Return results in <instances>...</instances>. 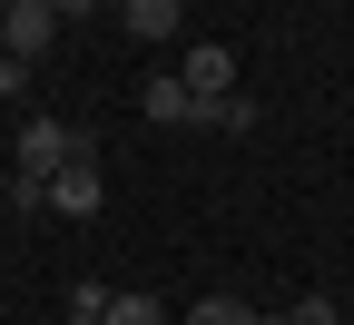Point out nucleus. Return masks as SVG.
Listing matches in <instances>:
<instances>
[{
  "label": "nucleus",
  "instance_id": "obj_1",
  "mask_svg": "<svg viewBox=\"0 0 354 325\" xmlns=\"http://www.w3.org/2000/svg\"><path fill=\"white\" fill-rule=\"evenodd\" d=\"M79 158V128L69 118H20V148H10V177H59Z\"/></svg>",
  "mask_w": 354,
  "mask_h": 325
},
{
  "label": "nucleus",
  "instance_id": "obj_2",
  "mask_svg": "<svg viewBox=\"0 0 354 325\" xmlns=\"http://www.w3.org/2000/svg\"><path fill=\"white\" fill-rule=\"evenodd\" d=\"M177 89H187V99H227L236 89V50L227 39H197V50L177 60Z\"/></svg>",
  "mask_w": 354,
  "mask_h": 325
},
{
  "label": "nucleus",
  "instance_id": "obj_3",
  "mask_svg": "<svg viewBox=\"0 0 354 325\" xmlns=\"http://www.w3.org/2000/svg\"><path fill=\"white\" fill-rule=\"evenodd\" d=\"M50 207H59V217H99V207H109V177H99V158H88V148L50 177Z\"/></svg>",
  "mask_w": 354,
  "mask_h": 325
},
{
  "label": "nucleus",
  "instance_id": "obj_4",
  "mask_svg": "<svg viewBox=\"0 0 354 325\" xmlns=\"http://www.w3.org/2000/svg\"><path fill=\"white\" fill-rule=\"evenodd\" d=\"M50 39H59V20L39 10V0H20V10H0V50H10V60H39Z\"/></svg>",
  "mask_w": 354,
  "mask_h": 325
},
{
  "label": "nucleus",
  "instance_id": "obj_5",
  "mask_svg": "<svg viewBox=\"0 0 354 325\" xmlns=\"http://www.w3.org/2000/svg\"><path fill=\"white\" fill-rule=\"evenodd\" d=\"M128 39H177V20H187V0H118Z\"/></svg>",
  "mask_w": 354,
  "mask_h": 325
},
{
  "label": "nucleus",
  "instance_id": "obj_6",
  "mask_svg": "<svg viewBox=\"0 0 354 325\" xmlns=\"http://www.w3.org/2000/svg\"><path fill=\"white\" fill-rule=\"evenodd\" d=\"M138 109H148L158 128H197V99H187L177 79H148V89H138Z\"/></svg>",
  "mask_w": 354,
  "mask_h": 325
},
{
  "label": "nucleus",
  "instance_id": "obj_7",
  "mask_svg": "<svg viewBox=\"0 0 354 325\" xmlns=\"http://www.w3.org/2000/svg\"><path fill=\"white\" fill-rule=\"evenodd\" d=\"M177 325H276V315H256L246 296H197L187 315H177Z\"/></svg>",
  "mask_w": 354,
  "mask_h": 325
},
{
  "label": "nucleus",
  "instance_id": "obj_8",
  "mask_svg": "<svg viewBox=\"0 0 354 325\" xmlns=\"http://www.w3.org/2000/svg\"><path fill=\"white\" fill-rule=\"evenodd\" d=\"M197 128H227V138H256V99H197Z\"/></svg>",
  "mask_w": 354,
  "mask_h": 325
},
{
  "label": "nucleus",
  "instance_id": "obj_9",
  "mask_svg": "<svg viewBox=\"0 0 354 325\" xmlns=\"http://www.w3.org/2000/svg\"><path fill=\"white\" fill-rule=\"evenodd\" d=\"M109 325H167L158 296H109Z\"/></svg>",
  "mask_w": 354,
  "mask_h": 325
},
{
  "label": "nucleus",
  "instance_id": "obj_10",
  "mask_svg": "<svg viewBox=\"0 0 354 325\" xmlns=\"http://www.w3.org/2000/svg\"><path fill=\"white\" fill-rule=\"evenodd\" d=\"M69 325H109V286H69Z\"/></svg>",
  "mask_w": 354,
  "mask_h": 325
},
{
  "label": "nucleus",
  "instance_id": "obj_11",
  "mask_svg": "<svg viewBox=\"0 0 354 325\" xmlns=\"http://www.w3.org/2000/svg\"><path fill=\"white\" fill-rule=\"evenodd\" d=\"M30 99V60H10V50H0V109H20Z\"/></svg>",
  "mask_w": 354,
  "mask_h": 325
},
{
  "label": "nucleus",
  "instance_id": "obj_12",
  "mask_svg": "<svg viewBox=\"0 0 354 325\" xmlns=\"http://www.w3.org/2000/svg\"><path fill=\"white\" fill-rule=\"evenodd\" d=\"M276 325H335V306H325V296H295V306H286Z\"/></svg>",
  "mask_w": 354,
  "mask_h": 325
},
{
  "label": "nucleus",
  "instance_id": "obj_13",
  "mask_svg": "<svg viewBox=\"0 0 354 325\" xmlns=\"http://www.w3.org/2000/svg\"><path fill=\"white\" fill-rule=\"evenodd\" d=\"M39 10H50V20H79V10H99V0H39Z\"/></svg>",
  "mask_w": 354,
  "mask_h": 325
},
{
  "label": "nucleus",
  "instance_id": "obj_14",
  "mask_svg": "<svg viewBox=\"0 0 354 325\" xmlns=\"http://www.w3.org/2000/svg\"><path fill=\"white\" fill-rule=\"evenodd\" d=\"M0 10H20V0H0Z\"/></svg>",
  "mask_w": 354,
  "mask_h": 325
},
{
  "label": "nucleus",
  "instance_id": "obj_15",
  "mask_svg": "<svg viewBox=\"0 0 354 325\" xmlns=\"http://www.w3.org/2000/svg\"><path fill=\"white\" fill-rule=\"evenodd\" d=\"M0 118H10V109H0Z\"/></svg>",
  "mask_w": 354,
  "mask_h": 325
}]
</instances>
